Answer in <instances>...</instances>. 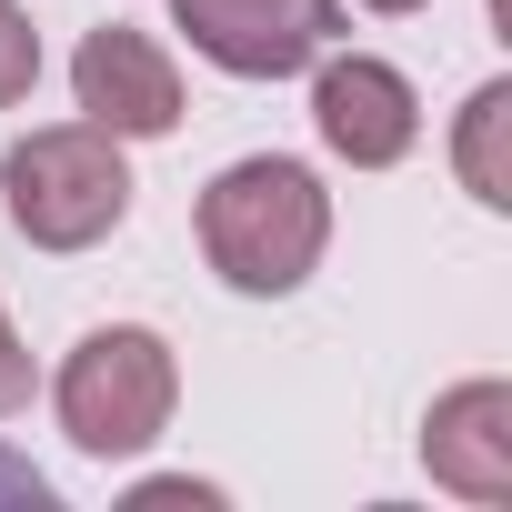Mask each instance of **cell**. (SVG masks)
Listing matches in <instances>:
<instances>
[{"mask_svg": "<svg viewBox=\"0 0 512 512\" xmlns=\"http://www.w3.org/2000/svg\"><path fill=\"white\" fill-rule=\"evenodd\" d=\"M332 251V191L312 161L292 151H251L201 191V262L241 292V302H282L322 272Z\"/></svg>", "mask_w": 512, "mask_h": 512, "instance_id": "cell-1", "label": "cell"}, {"mask_svg": "<svg viewBox=\"0 0 512 512\" xmlns=\"http://www.w3.org/2000/svg\"><path fill=\"white\" fill-rule=\"evenodd\" d=\"M0 201L31 251H91L131 221V151L101 121H51L0 151Z\"/></svg>", "mask_w": 512, "mask_h": 512, "instance_id": "cell-2", "label": "cell"}, {"mask_svg": "<svg viewBox=\"0 0 512 512\" xmlns=\"http://www.w3.org/2000/svg\"><path fill=\"white\" fill-rule=\"evenodd\" d=\"M171 402H181V362L151 322H101L71 342L61 382H51V412L71 432V452L91 462H131L171 432Z\"/></svg>", "mask_w": 512, "mask_h": 512, "instance_id": "cell-3", "label": "cell"}, {"mask_svg": "<svg viewBox=\"0 0 512 512\" xmlns=\"http://www.w3.org/2000/svg\"><path fill=\"white\" fill-rule=\"evenodd\" d=\"M171 21L231 81H292V71H312L332 51L342 0H171Z\"/></svg>", "mask_w": 512, "mask_h": 512, "instance_id": "cell-4", "label": "cell"}, {"mask_svg": "<svg viewBox=\"0 0 512 512\" xmlns=\"http://www.w3.org/2000/svg\"><path fill=\"white\" fill-rule=\"evenodd\" d=\"M312 131H322L332 161L392 171V161H412V141H422V91H412L392 61H372V51H322V61H312Z\"/></svg>", "mask_w": 512, "mask_h": 512, "instance_id": "cell-5", "label": "cell"}, {"mask_svg": "<svg viewBox=\"0 0 512 512\" xmlns=\"http://www.w3.org/2000/svg\"><path fill=\"white\" fill-rule=\"evenodd\" d=\"M71 101H81V121H101L111 141H161V131H181V61H171L151 31L101 21V31H81V51H71Z\"/></svg>", "mask_w": 512, "mask_h": 512, "instance_id": "cell-6", "label": "cell"}, {"mask_svg": "<svg viewBox=\"0 0 512 512\" xmlns=\"http://www.w3.org/2000/svg\"><path fill=\"white\" fill-rule=\"evenodd\" d=\"M422 472L462 502H512V382H452L422 422Z\"/></svg>", "mask_w": 512, "mask_h": 512, "instance_id": "cell-7", "label": "cell"}, {"mask_svg": "<svg viewBox=\"0 0 512 512\" xmlns=\"http://www.w3.org/2000/svg\"><path fill=\"white\" fill-rule=\"evenodd\" d=\"M502 131H512V81H482L462 101V131H452V171L482 211H512V161H502Z\"/></svg>", "mask_w": 512, "mask_h": 512, "instance_id": "cell-8", "label": "cell"}, {"mask_svg": "<svg viewBox=\"0 0 512 512\" xmlns=\"http://www.w3.org/2000/svg\"><path fill=\"white\" fill-rule=\"evenodd\" d=\"M31 81H41V31H31L21 0H0V111H21Z\"/></svg>", "mask_w": 512, "mask_h": 512, "instance_id": "cell-9", "label": "cell"}, {"mask_svg": "<svg viewBox=\"0 0 512 512\" xmlns=\"http://www.w3.org/2000/svg\"><path fill=\"white\" fill-rule=\"evenodd\" d=\"M31 402V352H21V332H11V312H0V422H11Z\"/></svg>", "mask_w": 512, "mask_h": 512, "instance_id": "cell-10", "label": "cell"}, {"mask_svg": "<svg viewBox=\"0 0 512 512\" xmlns=\"http://www.w3.org/2000/svg\"><path fill=\"white\" fill-rule=\"evenodd\" d=\"M362 11H392V21H402V11H432V0H362Z\"/></svg>", "mask_w": 512, "mask_h": 512, "instance_id": "cell-11", "label": "cell"}]
</instances>
